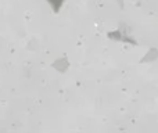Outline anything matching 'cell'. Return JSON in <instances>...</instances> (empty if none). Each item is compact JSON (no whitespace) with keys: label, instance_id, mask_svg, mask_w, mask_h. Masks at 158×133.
<instances>
[{"label":"cell","instance_id":"7a4b0ae2","mask_svg":"<svg viewBox=\"0 0 158 133\" xmlns=\"http://www.w3.org/2000/svg\"><path fill=\"white\" fill-rule=\"evenodd\" d=\"M157 60H158V49L151 47V49L147 50V53L142 57L140 64H151V63H154V61H157Z\"/></svg>","mask_w":158,"mask_h":133},{"label":"cell","instance_id":"6da1fadb","mask_svg":"<svg viewBox=\"0 0 158 133\" xmlns=\"http://www.w3.org/2000/svg\"><path fill=\"white\" fill-rule=\"evenodd\" d=\"M69 60H68V57L67 56H63V57H58L56 61H53V64H52V67L54 68L57 72H60V73H65L69 69Z\"/></svg>","mask_w":158,"mask_h":133},{"label":"cell","instance_id":"3957f363","mask_svg":"<svg viewBox=\"0 0 158 133\" xmlns=\"http://www.w3.org/2000/svg\"><path fill=\"white\" fill-rule=\"evenodd\" d=\"M46 2L50 4V7L53 8L54 13H58V11L61 10V7H63V4H64V0H46Z\"/></svg>","mask_w":158,"mask_h":133}]
</instances>
